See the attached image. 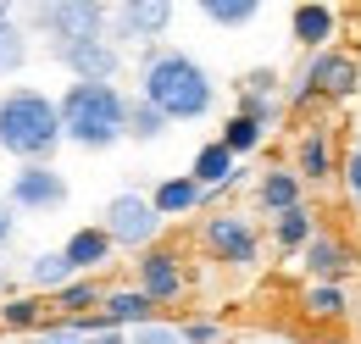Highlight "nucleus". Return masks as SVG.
Instances as JSON below:
<instances>
[{
  "label": "nucleus",
  "instance_id": "f257e3e1",
  "mask_svg": "<svg viewBox=\"0 0 361 344\" xmlns=\"http://www.w3.org/2000/svg\"><path fill=\"white\" fill-rule=\"evenodd\" d=\"M139 100H150L167 123H200L217 106V78L189 50L156 44L139 56Z\"/></svg>",
  "mask_w": 361,
  "mask_h": 344
},
{
  "label": "nucleus",
  "instance_id": "f03ea898",
  "mask_svg": "<svg viewBox=\"0 0 361 344\" xmlns=\"http://www.w3.org/2000/svg\"><path fill=\"white\" fill-rule=\"evenodd\" d=\"M61 111H56V94L34 84H11L0 94V150L17 161V167H34L50 161L61 150Z\"/></svg>",
  "mask_w": 361,
  "mask_h": 344
},
{
  "label": "nucleus",
  "instance_id": "7ed1b4c3",
  "mask_svg": "<svg viewBox=\"0 0 361 344\" xmlns=\"http://www.w3.org/2000/svg\"><path fill=\"white\" fill-rule=\"evenodd\" d=\"M61 139L78 150H111L128 139V94L117 84H67L56 94Z\"/></svg>",
  "mask_w": 361,
  "mask_h": 344
},
{
  "label": "nucleus",
  "instance_id": "20e7f679",
  "mask_svg": "<svg viewBox=\"0 0 361 344\" xmlns=\"http://www.w3.org/2000/svg\"><path fill=\"white\" fill-rule=\"evenodd\" d=\"M361 100V56L350 44H328L306 61V73L289 84V111H306V106H345Z\"/></svg>",
  "mask_w": 361,
  "mask_h": 344
},
{
  "label": "nucleus",
  "instance_id": "39448f33",
  "mask_svg": "<svg viewBox=\"0 0 361 344\" xmlns=\"http://www.w3.org/2000/svg\"><path fill=\"white\" fill-rule=\"evenodd\" d=\"M262 228L250 222L245 211H212L200 222V250L228 266V272H250V266H262Z\"/></svg>",
  "mask_w": 361,
  "mask_h": 344
},
{
  "label": "nucleus",
  "instance_id": "423d86ee",
  "mask_svg": "<svg viewBox=\"0 0 361 344\" xmlns=\"http://www.w3.org/2000/svg\"><path fill=\"white\" fill-rule=\"evenodd\" d=\"M100 228H106V239L117 245V250H128V256H145L156 239H161V216L150 206V195H139V189H123V195H111L106 200V211H100Z\"/></svg>",
  "mask_w": 361,
  "mask_h": 344
},
{
  "label": "nucleus",
  "instance_id": "0eeeda50",
  "mask_svg": "<svg viewBox=\"0 0 361 344\" xmlns=\"http://www.w3.org/2000/svg\"><path fill=\"white\" fill-rule=\"evenodd\" d=\"M34 23L45 28L50 50H56V44H78V39H106V34H111V6L56 0V6H34Z\"/></svg>",
  "mask_w": 361,
  "mask_h": 344
},
{
  "label": "nucleus",
  "instance_id": "6e6552de",
  "mask_svg": "<svg viewBox=\"0 0 361 344\" xmlns=\"http://www.w3.org/2000/svg\"><path fill=\"white\" fill-rule=\"evenodd\" d=\"M134 289L156 305V311H161V305H178L183 295H189V266H183V256L173 245H150L145 256H134Z\"/></svg>",
  "mask_w": 361,
  "mask_h": 344
},
{
  "label": "nucleus",
  "instance_id": "1a4fd4ad",
  "mask_svg": "<svg viewBox=\"0 0 361 344\" xmlns=\"http://www.w3.org/2000/svg\"><path fill=\"white\" fill-rule=\"evenodd\" d=\"M67 178L56 172V161H34V167H17L11 183H6V206L23 216H50L67 206Z\"/></svg>",
  "mask_w": 361,
  "mask_h": 344
},
{
  "label": "nucleus",
  "instance_id": "9d476101",
  "mask_svg": "<svg viewBox=\"0 0 361 344\" xmlns=\"http://www.w3.org/2000/svg\"><path fill=\"white\" fill-rule=\"evenodd\" d=\"M173 17H178V6H167V0H123V6H111V44L117 50L123 44L156 50V44L167 39Z\"/></svg>",
  "mask_w": 361,
  "mask_h": 344
},
{
  "label": "nucleus",
  "instance_id": "9b49d317",
  "mask_svg": "<svg viewBox=\"0 0 361 344\" xmlns=\"http://www.w3.org/2000/svg\"><path fill=\"white\" fill-rule=\"evenodd\" d=\"M67 73H73V84H117V73H123V50L106 39H78V44H56L50 50Z\"/></svg>",
  "mask_w": 361,
  "mask_h": 344
},
{
  "label": "nucleus",
  "instance_id": "f8f14e48",
  "mask_svg": "<svg viewBox=\"0 0 361 344\" xmlns=\"http://www.w3.org/2000/svg\"><path fill=\"white\" fill-rule=\"evenodd\" d=\"M289 39L300 44L306 56L339 44V6H328V0H300V6L289 11Z\"/></svg>",
  "mask_w": 361,
  "mask_h": 344
},
{
  "label": "nucleus",
  "instance_id": "ddd939ff",
  "mask_svg": "<svg viewBox=\"0 0 361 344\" xmlns=\"http://www.w3.org/2000/svg\"><path fill=\"white\" fill-rule=\"evenodd\" d=\"M300 266H306L312 283H345L350 266H356V250H350L345 233H317L312 245L300 250Z\"/></svg>",
  "mask_w": 361,
  "mask_h": 344
},
{
  "label": "nucleus",
  "instance_id": "4468645a",
  "mask_svg": "<svg viewBox=\"0 0 361 344\" xmlns=\"http://www.w3.org/2000/svg\"><path fill=\"white\" fill-rule=\"evenodd\" d=\"M189 178L200 183L206 200H217V195H228V189L239 183V156L228 150L223 139H206V145L195 150V161H189Z\"/></svg>",
  "mask_w": 361,
  "mask_h": 344
},
{
  "label": "nucleus",
  "instance_id": "2eb2a0df",
  "mask_svg": "<svg viewBox=\"0 0 361 344\" xmlns=\"http://www.w3.org/2000/svg\"><path fill=\"white\" fill-rule=\"evenodd\" d=\"M61 256H67V266H73V278H100V272L111 266V256H117V245L106 239V228H100V222H84V228H73V233H67Z\"/></svg>",
  "mask_w": 361,
  "mask_h": 344
},
{
  "label": "nucleus",
  "instance_id": "dca6fc26",
  "mask_svg": "<svg viewBox=\"0 0 361 344\" xmlns=\"http://www.w3.org/2000/svg\"><path fill=\"white\" fill-rule=\"evenodd\" d=\"M289 167L300 172V183L312 189V183H334L339 178V156H334V139H328V128L322 123H312V128L295 139V161Z\"/></svg>",
  "mask_w": 361,
  "mask_h": 344
},
{
  "label": "nucleus",
  "instance_id": "f3484780",
  "mask_svg": "<svg viewBox=\"0 0 361 344\" xmlns=\"http://www.w3.org/2000/svg\"><path fill=\"white\" fill-rule=\"evenodd\" d=\"M295 206H306V183H300V172L295 167H267L262 178H256V211L262 216H283L295 211Z\"/></svg>",
  "mask_w": 361,
  "mask_h": 344
},
{
  "label": "nucleus",
  "instance_id": "a211bd4d",
  "mask_svg": "<svg viewBox=\"0 0 361 344\" xmlns=\"http://www.w3.org/2000/svg\"><path fill=\"white\" fill-rule=\"evenodd\" d=\"M161 311L139 295L134 283H111L106 289V300H100V322L106 328H117V333H134V328H145V322H156Z\"/></svg>",
  "mask_w": 361,
  "mask_h": 344
},
{
  "label": "nucleus",
  "instance_id": "6ab92c4d",
  "mask_svg": "<svg viewBox=\"0 0 361 344\" xmlns=\"http://www.w3.org/2000/svg\"><path fill=\"white\" fill-rule=\"evenodd\" d=\"M150 206H156L161 222H173V216H195L200 206H206V195H200V183H195L189 172H167V178H156Z\"/></svg>",
  "mask_w": 361,
  "mask_h": 344
},
{
  "label": "nucleus",
  "instance_id": "aec40b11",
  "mask_svg": "<svg viewBox=\"0 0 361 344\" xmlns=\"http://www.w3.org/2000/svg\"><path fill=\"white\" fill-rule=\"evenodd\" d=\"M233 111H245V117H256L262 128H272L278 117H283V100H278V73L262 67V73H250L245 84H239V106Z\"/></svg>",
  "mask_w": 361,
  "mask_h": 344
},
{
  "label": "nucleus",
  "instance_id": "412c9836",
  "mask_svg": "<svg viewBox=\"0 0 361 344\" xmlns=\"http://www.w3.org/2000/svg\"><path fill=\"white\" fill-rule=\"evenodd\" d=\"M350 283H306V295H300V317L317 322V328H334V322H345L350 317Z\"/></svg>",
  "mask_w": 361,
  "mask_h": 344
},
{
  "label": "nucleus",
  "instance_id": "4be33fe9",
  "mask_svg": "<svg viewBox=\"0 0 361 344\" xmlns=\"http://www.w3.org/2000/svg\"><path fill=\"white\" fill-rule=\"evenodd\" d=\"M100 300H106V283L100 278H73L67 289L50 295V311L67 317V322H78V317H100Z\"/></svg>",
  "mask_w": 361,
  "mask_h": 344
},
{
  "label": "nucleus",
  "instance_id": "5701e85b",
  "mask_svg": "<svg viewBox=\"0 0 361 344\" xmlns=\"http://www.w3.org/2000/svg\"><path fill=\"white\" fill-rule=\"evenodd\" d=\"M267 233H272V245H278L283 256H300V250L312 245L322 228H317V211H312V206H295V211L272 216V228H267Z\"/></svg>",
  "mask_w": 361,
  "mask_h": 344
},
{
  "label": "nucleus",
  "instance_id": "b1692460",
  "mask_svg": "<svg viewBox=\"0 0 361 344\" xmlns=\"http://www.w3.org/2000/svg\"><path fill=\"white\" fill-rule=\"evenodd\" d=\"M45 322H50V300H39V295H6V300H0V328H6V333L39 339Z\"/></svg>",
  "mask_w": 361,
  "mask_h": 344
},
{
  "label": "nucleus",
  "instance_id": "393cba45",
  "mask_svg": "<svg viewBox=\"0 0 361 344\" xmlns=\"http://www.w3.org/2000/svg\"><path fill=\"white\" fill-rule=\"evenodd\" d=\"M67 283H73V266H67L61 250H39V256H28V295L50 300V295L67 289Z\"/></svg>",
  "mask_w": 361,
  "mask_h": 344
},
{
  "label": "nucleus",
  "instance_id": "a878e982",
  "mask_svg": "<svg viewBox=\"0 0 361 344\" xmlns=\"http://www.w3.org/2000/svg\"><path fill=\"white\" fill-rule=\"evenodd\" d=\"M28 56H34L28 28H23L17 17H6V23H0V78H17V73L28 67Z\"/></svg>",
  "mask_w": 361,
  "mask_h": 344
},
{
  "label": "nucleus",
  "instance_id": "bb28decb",
  "mask_svg": "<svg viewBox=\"0 0 361 344\" xmlns=\"http://www.w3.org/2000/svg\"><path fill=\"white\" fill-rule=\"evenodd\" d=\"M217 139H223L228 150H233V156L245 161V156H256V150L267 145V128H262L256 117H245V111H233V117L223 123V133H217Z\"/></svg>",
  "mask_w": 361,
  "mask_h": 344
},
{
  "label": "nucleus",
  "instance_id": "cd10ccee",
  "mask_svg": "<svg viewBox=\"0 0 361 344\" xmlns=\"http://www.w3.org/2000/svg\"><path fill=\"white\" fill-rule=\"evenodd\" d=\"M200 17L212 28H250L262 17V0H200Z\"/></svg>",
  "mask_w": 361,
  "mask_h": 344
},
{
  "label": "nucleus",
  "instance_id": "c85d7f7f",
  "mask_svg": "<svg viewBox=\"0 0 361 344\" xmlns=\"http://www.w3.org/2000/svg\"><path fill=\"white\" fill-rule=\"evenodd\" d=\"M100 328H106L100 317H78V322H67V317H50L45 328H39V339H34V344H90Z\"/></svg>",
  "mask_w": 361,
  "mask_h": 344
},
{
  "label": "nucleus",
  "instance_id": "c756f323",
  "mask_svg": "<svg viewBox=\"0 0 361 344\" xmlns=\"http://www.w3.org/2000/svg\"><path fill=\"white\" fill-rule=\"evenodd\" d=\"M173 128L150 100H139V94H128V139H139V145H150V139H161V133Z\"/></svg>",
  "mask_w": 361,
  "mask_h": 344
},
{
  "label": "nucleus",
  "instance_id": "7c9ffc66",
  "mask_svg": "<svg viewBox=\"0 0 361 344\" xmlns=\"http://www.w3.org/2000/svg\"><path fill=\"white\" fill-rule=\"evenodd\" d=\"M128 344H183V333H178V322H145V328H134L128 333Z\"/></svg>",
  "mask_w": 361,
  "mask_h": 344
},
{
  "label": "nucleus",
  "instance_id": "2f4dec72",
  "mask_svg": "<svg viewBox=\"0 0 361 344\" xmlns=\"http://www.w3.org/2000/svg\"><path fill=\"white\" fill-rule=\"evenodd\" d=\"M183 344H223V322H212V317H189V322H178Z\"/></svg>",
  "mask_w": 361,
  "mask_h": 344
},
{
  "label": "nucleus",
  "instance_id": "473e14b6",
  "mask_svg": "<svg viewBox=\"0 0 361 344\" xmlns=\"http://www.w3.org/2000/svg\"><path fill=\"white\" fill-rule=\"evenodd\" d=\"M339 178H345V195H350V200L361 206V145L350 150V156H345V167H339Z\"/></svg>",
  "mask_w": 361,
  "mask_h": 344
},
{
  "label": "nucleus",
  "instance_id": "72a5a7b5",
  "mask_svg": "<svg viewBox=\"0 0 361 344\" xmlns=\"http://www.w3.org/2000/svg\"><path fill=\"white\" fill-rule=\"evenodd\" d=\"M11 239H17V211H11V206H6V195H0V250H6Z\"/></svg>",
  "mask_w": 361,
  "mask_h": 344
},
{
  "label": "nucleus",
  "instance_id": "f704fd0d",
  "mask_svg": "<svg viewBox=\"0 0 361 344\" xmlns=\"http://www.w3.org/2000/svg\"><path fill=\"white\" fill-rule=\"evenodd\" d=\"M90 344H128V333H117V328H100Z\"/></svg>",
  "mask_w": 361,
  "mask_h": 344
},
{
  "label": "nucleus",
  "instance_id": "c9c22d12",
  "mask_svg": "<svg viewBox=\"0 0 361 344\" xmlns=\"http://www.w3.org/2000/svg\"><path fill=\"white\" fill-rule=\"evenodd\" d=\"M0 295H6V261H0Z\"/></svg>",
  "mask_w": 361,
  "mask_h": 344
},
{
  "label": "nucleus",
  "instance_id": "e433bc0d",
  "mask_svg": "<svg viewBox=\"0 0 361 344\" xmlns=\"http://www.w3.org/2000/svg\"><path fill=\"white\" fill-rule=\"evenodd\" d=\"M6 17H11V6H0V23H6Z\"/></svg>",
  "mask_w": 361,
  "mask_h": 344
}]
</instances>
